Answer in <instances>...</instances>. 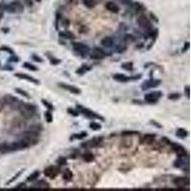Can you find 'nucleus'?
<instances>
[{"instance_id": "nucleus-23", "label": "nucleus", "mask_w": 191, "mask_h": 191, "mask_svg": "<svg viewBox=\"0 0 191 191\" xmlns=\"http://www.w3.org/2000/svg\"><path fill=\"white\" fill-rule=\"evenodd\" d=\"M90 70H91L90 66H88L87 64H83L82 66L79 67V68L77 70V73L79 74V75H83V74L87 73L88 71H90Z\"/></svg>"}, {"instance_id": "nucleus-52", "label": "nucleus", "mask_w": 191, "mask_h": 191, "mask_svg": "<svg viewBox=\"0 0 191 191\" xmlns=\"http://www.w3.org/2000/svg\"><path fill=\"white\" fill-rule=\"evenodd\" d=\"M37 1H40V0H37Z\"/></svg>"}, {"instance_id": "nucleus-33", "label": "nucleus", "mask_w": 191, "mask_h": 191, "mask_svg": "<svg viewBox=\"0 0 191 191\" xmlns=\"http://www.w3.org/2000/svg\"><path fill=\"white\" fill-rule=\"evenodd\" d=\"M41 102L43 103V105L45 106L46 108L48 109L49 111H53V110H54V106H53V105L50 103V102H48L47 100H42Z\"/></svg>"}, {"instance_id": "nucleus-47", "label": "nucleus", "mask_w": 191, "mask_h": 191, "mask_svg": "<svg viewBox=\"0 0 191 191\" xmlns=\"http://www.w3.org/2000/svg\"><path fill=\"white\" fill-rule=\"evenodd\" d=\"M121 2H122L125 5H130L131 4V0H119Z\"/></svg>"}, {"instance_id": "nucleus-31", "label": "nucleus", "mask_w": 191, "mask_h": 191, "mask_svg": "<svg viewBox=\"0 0 191 191\" xmlns=\"http://www.w3.org/2000/svg\"><path fill=\"white\" fill-rule=\"evenodd\" d=\"M121 68L126 71H132L133 70V63L132 62H125L121 64Z\"/></svg>"}, {"instance_id": "nucleus-28", "label": "nucleus", "mask_w": 191, "mask_h": 191, "mask_svg": "<svg viewBox=\"0 0 191 191\" xmlns=\"http://www.w3.org/2000/svg\"><path fill=\"white\" fill-rule=\"evenodd\" d=\"M34 186H37V188H43V189H45V188H49L50 187V185H49V183H46L44 180H41V181H39L38 182L37 185H35Z\"/></svg>"}, {"instance_id": "nucleus-21", "label": "nucleus", "mask_w": 191, "mask_h": 191, "mask_svg": "<svg viewBox=\"0 0 191 191\" xmlns=\"http://www.w3.org/2000/svg\"><path fill=\"white\" fill-rule=\"evenodd\" d=\"M82 159H83L84 162H91L95 161V156H94L93 153H91V152H86V153H84L82 155Z\"/></svg>"}, {"instance_id": "nucleus-43", "label": "nucleus", "mask_w": 191, "mask_h": 191, "mask_svg": "<svg viewBox=\"0 0 191 191\" xmlns=\"http://www.w3.org/2000/svg\"><path fill=\"white\" fill-rule=\"evenodd\" d=\"M50 62L52 65H58V63H60V60L59 59H56V58H50Z\"/></svg>"}, {"instance_id": "nucleus-42", "label": "nucleus", "mask_w": 191, "mask_h": 191, "mask_svg": "<svg viewBox=\"0 0 191 191\" xmlns=\"http://www.w3.org/2000/svg\"><path fill=\"white\" fill-rule=\"evenodd\" d=\"M32 58H33L34 60V61H37V62H43V59H42L39 55H32Z\"/></svg>"}, {"instance_id": "nucleus-2", "label": "nucleus", "mask_w": 191, "mask_h": 191, "mask_svg": "<svg viewBox=\"0 0 191 191\" xmlns=\"http://www.w3.org/2000/svg\"><path fill=\"white\" fill-rule=\"evenodd\" d=\"M77 111L80 113V114L84 115L85 117H87V118H89V119H97L104 121L103 117L100 116L98 114H97V113H95L94 111H92L86 107H83V106H81V105H77Z\"/></svg>"}, {"instance_id": "nucleus-37", "label": "nucleus", "mask_w": 191, "mask_h": 191, "mask_svg": "<svg viewBox=\"0 0 191 191\" xmlns=\"http://www.w3.org/2000/svg\"><path fill=\"white\" fill-rule=\"evenodd\" d=\"M131 6L132 8L136 11V12H140V10H143V6H141L140 3H131Z\"/></svg>"}, {"instance_id": "nucleus-30", "label": "nucleus", "mask_w": 191, "mask_h": 191, "mask_svg": "<svg viewBox=\"0 0 191 191\" xmlns=\"http://www.w3.org/2000/svg\"><path fill=\"white\" fill-rule=\"evenodd\" d=\"M15 91L16 92L17 94H19L20 96H22V97L26 98H30V95L28 94L26 91H24V90H22V89H20V88H15Z\"/></svg>"}, {"instance_id": "nucleus-3", "label": "nucleus", "mask_w": 191, "mask_h": 191, "mask_svg": "<svg viewBox=\"0 0 191 191\" xmlns=\"http://www.w3.org/2000/svg\"><path fill=\"white\" fill-rule=\"evenodd\" d=\"M73 49L81 56H86L90 52V48L85 44L80 43V42H75L73 44Z\"/></svg>"}, {"instance_id": "nucleus-4", "label": "nucleus", "mask_w": 191, "mask_h": 191, "mask_svg": "<svg viewBox=\"0 0 191 191\" xmlns=\"http://www.w3.org/2000/svg\"><path fill=\"white\" fill-rule=\"evenodd\" d=\"M162 97V93L161 91H153L149 94H146L144 96V100L148 103H156Z\"/></svg>"}, {"instance_id": "nucleus-12", "label": "nucleus", "mask_w": 191, "mask_h": 191, "mask_svg": "<svg viewBox=\"0 0 191 191\" xmlns=\"http://www.w3.org/2000/svg\"><path fill=\"white\" fill-rule=\"evenodd\" d=\"M90 56L93 59H102L106 56V53L100 48H94L91 52Z\"/></svg>"}, {"instance_id": "nucleus-49", "label": "nucleus", "mask_w": 191, "mask_h": 191, "mask_svg": "<svg viewBox=\"0 0 191 191\" xmlns=\"http://www.w3.org/2000/svg\"><path fill=\"white\" fill-rule=\"evenodd\" d=\"M185 94L187 96V98H189V86L185 87Z\"/></svg>"}, {"instance_id": "nucleus-26", "label": "nucleus", "mask_w": 191, "mask_h": 191, "mask_svg": "<svg viewBox=\"0 0 191 191\" xmlns=\"http://www.w3.org/2000/svg\"><path fill=\"white\" fill-rule=\"evenodd\" d=\"M81 1H82L83 4L89 9L94 8V7L97 5V1H96V0H81Z\"/></svg>"}, {"instance_id": "nucleus-39", "label": "nucleus", "mask_w": 191, "mask_h": 191, "mask_svg": "<svg viewBox=\"0 0 191 191\" xmlns=\"http://www.w3.org/2000/svg\"><path fill=\"white\" fill-rule=\"evenodd\" d=\"M56 164H58V165H66L67 164V160L64 157H60L58 161H56Z\"/></svg>"}, {"instance_id": "nucleus-5", "label": "nucleus", "mask_w": 191, "mask_h": 191, "mask_svg": "<svg viewBox=\"0 0 191 191\" xmlns=\"http://www.w3.org/2000/svg\"><path fill=\"white\" fill-rule=\"evenodd\" d=\"M137 23L141 29H143L145 31H151L152 30V25H151L150 20L148 19L145 15H140L139 18H138Z\"/></svg>"}, {"instance_id": "nucleus-34", "label": "nucleus", "mask_w": 191, "mask_h": 191, "mask_svg": "<svg viewBox=\"0 0 191 191\" xmlns=\"http://www.w3.org/2000/svg\"><path fill=\"white\" fill-rule=\"evenodd\" d=\"M90 128L92 130H94V131H98V130H100L101 128V125L98 124V123H97V122H91L90 123Z\"/></svg>"}, {"instance_id": "nucleus-18", "label": "nucleus", "mask_w": 191, "mask_h": 191, "mask_svg": "<svg viewBox=\"0 0 191 191\" xmlns=\"http://www.w3.org/2000/svg\"><path fill=\"white\" fill-rule=\"evenodd\" d=\"M105 8L106 10H108L110 13H118L119 12V7L116 4V3L112 2V1H109L105 4Z\"/></svg>"}, {"instance_id": "nucleus-48", "label": "nucleus", "mask_w": 191, "mask_h": 191, "mask_svg": "<svg viewBox=\"0 0 191 191\" xmlns=\"http://www.w3.org/2000/svg\"><path fill=\"white\" fill-rule=\"evenodd\" d=\"M150 122L152 123V124H155V125H156V127H158V128H162L161 124H159V123H157L156 121H151Z\"/></svg>"}, {"instance_id": "nucleus-29", "label": "nucleus", "mask_w": 191, "mask_h": 191, "mask_svg": "<svg viewBox=\"0 0 191 191\" xmlns=\"http://www.w3.org/2000/svg\"><path fill=\"white\" fill-rule=\"evenodd\" d=\"M87 136V133L86 132H81L79 134H75V135H73L72 137H71V140H81V139H83V138H85Z\"/></svg>"}, {"instance_id": "nucleus-41", "label": "nucleus", "mask_w": 191, "mask_h": 191, "mask_svg": "<svg viewBox=\"0 0 191 191\" xmlns=\"http://www.w3.org/2000/svg\"><path fill=\"white\" fill-rule=\"evenodd\" d=\"M0 51H5V52H8L9 54L13 55V51L12 48L10 47H7V46H2V47H0Z\"/></svg>"}, {"instance_id": "nucleus-45", "label": "nucleus", "mask_w": 191, "mask_h": 191, "mask_svg": "<svg viewBox=\"0 0 191 191\" xmlns=\"http://www.w3.org/2000/svg\"><path fill=\"white\" fill-rule=\"evenodd\" d=\"M124 39H125V40H130V41L132 40V41H133V40H135V37H132V35L126 34V35H125V37H124Z\"/></svg>"}, {"instance_id": "nucleus-51", "label": "nucleus", "mask_w": 191, "mask_h": 191, "mask_svg": "<svg viewBox=\"0 0 191 191\" xmlns=\"http://www.w3.org/2000/svg\"><path fill=\"white\" fill-rule=\"evenodd\" d=\"M65 1L67 2V3H69V4H71V3H73L75 0H65Z\"/></svg>"}, {"instance_id": "nucleus-27", "label": "nucleus", "mask_w": 191, "mask_h": 191, "mask_svg": "<svg viewBox=\"0 0 191 191\" xmlns=\"http://www.w3.org/2000/svg\"><path fill=\"white\" fill-rule=\"evenodd\" d=\"M39 175H40V172L39 171H34V172H33L32 174L28 177L27 178V182H34V181H35V180H37V178L39 177Z\"/></svg>"}, {"instance_id": "nucleus-16", "label": "nucleus", "mask_w": 191, "mask_h": 191, "mask_svg": "<svg viewBox=\"0 0 191 191\" xmlns=\"http://www.w3.org/2000/svg\"><path fill=\"white\" fill-rule=\"evenodd\" d=\"M15 76L16 77H18V79H20L31 81V82H33L34 84H39V81H38L37 79H34V77H31V76H28L27 74H23V73H16Z\"/></svg>"}, {"instance_id": "nucleus-44", "label": "nucleus", "mask_w": 191, "mask_h": 191, "mask_svg": "<svg viewBox=\"0 0 191 191\" xmlns=\"http://www.w3.org/2000/svg\"><path fill=\"white\" fill-rule=\"evenodd\" d=\"M68 113H70L71 115H73V116H75V117L79 115V112L76 111V110H74V109H72V108H68Z\"/></svg>"}, {"instance_id": "nucleus-25", "label": "nucleus", "mask_w": 191, "mask_h": 191, "mask_svg": "<svg viewBox=\"0 0 191 191\" xmlns=\"http://www.w3.org/2000/svg\"><path fill=\"white\" fill-rule=\"evenodd\" d=\"M59 35L63 38H66V39H74L75 38V35L71 32H60Z\"/></svg>"}, {"instance_id": "nucleus-7", "label": "nucleus", "mask_w": 191, "mask_h": 191, "mask_svg": "<svg viewBox=\"0 0 191 191\" xmlns=\"http://www.w3.org/2000/svg\"><path fill=\"white\" fill-rule=\"evenodd\" d=\"M102 140H103V138H102V137L94 138V139L89 140L85 141V143H81V147H84V148H93V147L98 146Z\"/></svg>"}, {"instance_id": "nucleus-10", "label": "nucleus", "mask_w": 191, "mask_h": 191, "mask_svg": "<svg viewBox=\"0 0 191 191\" xmlns=\"http://www.w3.org/2000/svg\"><path fill=\"white\" fill-rule=\"evenodd\" d=\"M140 76L127 77L125 75H122V74H116V75L113 76V79L117 81H119V82H126V81H129V80L138 79H140Z\"/></svg>"}, {"instance_id": "nucleus-46", "label": "nucleus", "mask_w": 191, "mask_h": 191, "mask_svg": "<svg viewBox=\"0 0 191 191\" xmlns=\"http://www.w3.org/2000/svg\"><path fill=\"white\" fill-rule=\"evenodd\" d=\"M10 61H13V62H18L19 58L17 56H12V58H10Z\"/></svg>"}, {"instance_id": "nucleus-17", "label": "nucleus", "mask_w": 191, "mask_h": 191, "mask_svg": "<svg viewBox=\"0 0 191 191\" xmlns=\"http://www.w3.org/2000/svg\"><path fill=\"white\" fill-rule=\"evenodd\" d=\"M156 139V136L153 134H145L140 138V143L143 144H151Z\"/></svg>"}, {"instance_id": "nucleus-19", "label": "nucleus", "mask_w": 191, "mask_h": 191, "mask_svg": "<svg viewBox=\"0 0 191 191\" xmlns=\"http://www.w3.org/2000/svg\"><path fill=\"white\" fill-rule=\"evenodd\" d=\"M101 45L106 48H110L114 45V39L110 37H106L101 40Z\"/></svg>"}, {"instance_id": "nucleus-13", "label": "nucleus", "mask_w": 191, "mask_h": 191, "mask_svg": "<svg viewBox=\"0 0 191 191\" xmlns=\"http://www.w3.org/2000/svg\"><path fill=\"white\" fill-rule=\"evenodd\" d=\"M58 86L60 88H62V89H64L66 91H69L72 94H75V95H79L81 93V91L79 89V88L74 86V85H70V84H66V83L60 82V83H58Z\"/></svg>"}, {"instance_id": "nucleus-38", "label": "nucleus", "mask_w": 191, "mask_h": 191, "mask_svg": "<svg viewBox=\"0 0 191 191\" xmlns=\"http://www.w3.org/2000/svg\"><path fill=\"white\" fill-rule=\"evenodd\" d=\"M137 134H139V132H137V131H123V132H121L122 136H132L137 135Z\"/></svg>"}, {"instance_id": "nucleus-15", "label": "nucleus", "mask_w": 191, "mask_h": 191, "mask_svg": "<svg viewBox=\"0 0 191 191\" xmlns=\"http://www.w3.org/2000/svg\"><path fill=\"white\" fill-rule=\"evenodd\" d=\"M58 173H59L58 168H56L55 166H49V167H47L44 170V175L46 177H49V178H52V179L55 178Z\"/></svg>"}, {"instance_id": "nucleus-35", "label": "nucleus", "mask_w": 191, "mask_h": 191, "mask_svg": "<svg viewBox=\"0 0 191 191\" xmlns=\"http://www.w3.org/2000/svg\"><path fill=\"white\" fill-rule=\"evenodd\" d=\"M45 119H46V121L47 122H52L53 121V116H52V113L51 111H47L45 113Z\"/></svg>"}, {"instance_id": "nucleus-14", "label": "nucleus", "mask_w": 191, "mask_h": 191, "mask_svg": "<svg viewBox=\"0 0 191 191\" xmlns=\"http://www.w3.org/2000/svg\"><path fill=\"white\" fill-rule=\"evenodd\" d=\"M3 101H4V103L12 106V107H15L16 106V108L19 104V103H16V102H18V100L12 95H6L5 97L3 98Z\"/></svg>"}, {"instance_id": "nucleus-9", "label": "nucleus", "mask_w": 191, "mask_h": 191, "mask_svg": "<svg viewBox=\"0 0 191 191\" xmlns=\"http://www.w3.org/2000/svg\"><path fill=\"white\" fill-rule=\"evenodd\" d=\"M5 10L9 13H20L23 11V6L19 2H12L5 7Z\"/></svg>"}, {"instance_id": "nucleus-22", "label": "nucleus", "mask_w": 191, "mask_h": 191, "mask_svg": "<svg viewBox=\"0 0 191 191\" xmlns=\"http://www.w3.org/2000/svg\"><path fill=\"white\" fill-rule=\"evenodd\" d=\"M176 136L178 138H181V139H185V137L188 136V132L183 128H179L176 131Z\"/></svg>"}, {"instance_id": "nucleus-1", "label": "nucleus", "mask_w": 191, "mask_h": 191, "mask_svg": "<svg viewBox=\"0 0 191 191\" xmlns=\"http://www.w3.org/2000/svg\"><path fill=\"white\" fill-rule=\"evenodd\" d=\"M17 109L19 110V112L22 114L25 118H31L35 114L37 108L33 104L26 103V102H19Z\"/></svg>"}, {"instance_id": "nucleus-6", "label": "nucleus", "mask_w": 191, "mask_h": 191, "mask_svg": "<svg viewBox=\"0 0 191 191\" xmlns=\"http://www.w3.org/2000/svg\"><path fill=\"white\" fill-rule=\"evenodd\" d=\"M169 145L171 146L172 150L175 152L176 155H177L178 157L183 158V157L187 156V152H186V150H185V148H183L182 145H180V144H178V143H172V141H170V143H169Z\"/></svg>"}, {"instance_id": "nucleus-20", "label": "nucleus", "mask_w": 191, "mask_h": 191, "mask_svg": "<svg viewBox=\"0 0 191 191\" xmlns=\"http://www.w3.org/2000/svg\"><path fill=\"white\" fill-rule=\"evenodd\" d=\"M73 173L72 171L70 170V169H66V170H64V172L62 173V178L64 181L66 182H70V181H72V179H73Z\"/></svg>"}, {"instance_id": "nucleus-8", "label": "nucleus", "mask_w": 191, "mask_h": 191, "mask_svg": "<svg viewBox=\"0 0 191 191\" xmlns=\"http://www.w3.org/2000/svg\"><path fill=\"white\" fill-rule=\"evenodd\" d=\"M161 82L162 81L160 79H148L141 84V90L145 91L148 89H151V88L158 87L161 84Z\"/></svg>"}, {"instance_id": "nucleus-50", "label": "nucleus", "mask_w": 191, "mask_h": 191, "mask_svg": "<svg viewBox=\"0 0 191 191\" xmlns=\"http://www.w3.org/2000/svg\"><path fill=\"white\" fill-rule=\"evenodd\" d=\"M25 1H26V3H27V4L29 5V6H32V4H33V2H32V0H25Z\"/></svg>"}, {"instance_id": "nucleus-40", "label": "nucleus", "mask_w": 191, "mask_h": 191, "mask_svg": "<svg viewBox=\"0 0 191 191\" xmlns=\"http://www.w3.org/2000/svg\"><path fill=\"white\" fill-rule=\"evenodd\" d=\"M21 172H22V171H19V172H17V174H16V175H15V176H13V178L11 179L9 182H7V183H6V185H11V183H13V182H15V180H16V179L18 178V177H19V176L21 175Z\"/></svg>"}, {"instance_id": "nucleus-32", "label": "nucleus", "mask_w": 191, "mask_h": 191, "mask_svg": "<svg viewBox=\"0 0 191 191\" xmlns=\"http://www.w3.org/2000/svg\"><path fill=\"white\" fill-rule=\"evenodd\" d=\"M23 66L25 67L26 69L31 70V71H37V70H38L37 67H35L34 65H33V64H32V63H30V62H24Z\"/></svg>"}, {"instance_id": "nucleus-36", "label": "nucleus", "mask_w": 191, "mask_h": 191, "mask_svg": "<svg viewBox=\"0 0 191 191\" xmlns=\"http://www.w3.org/2000/svg\"><path fill=\"white\" fill-rule=\"evenodd\" d=\"M181 98V95L179 93H172L168 96V98L171 100H179V98Z\"/></svg>"}, {"instance_id": "nucleus-11", "label": "nucleus", "mask_w": 191, "mask_h": 191, "mask_svg": "<svg viewBox=\"0 0 191 191\" xmlns=\"http://www.w3.org/2000/svg\"><path fill=\"white\" fill-rule=\"evenodd\" d=\"M173 183L178 187H185L189 185V178L188 177H178L173 180Z\"/></svg>"}, {"instance_id": "nucleus-24", "label": "nucleus", "mask_w": 191, "mask_h": 191, "mask_svg": "<svg viewBox=\"0 0 191 191\" xmlns=\"http://www.w3.org/2000/svg\"><path fill=\"white\" fill-rule=\"evenodd\" d=\"M185 164H187V162L185 164V161H183V159L182 157H179V159H177V160L174 162V167H177V168H181V167H183Z\"/></svg>"}]
</instances>
